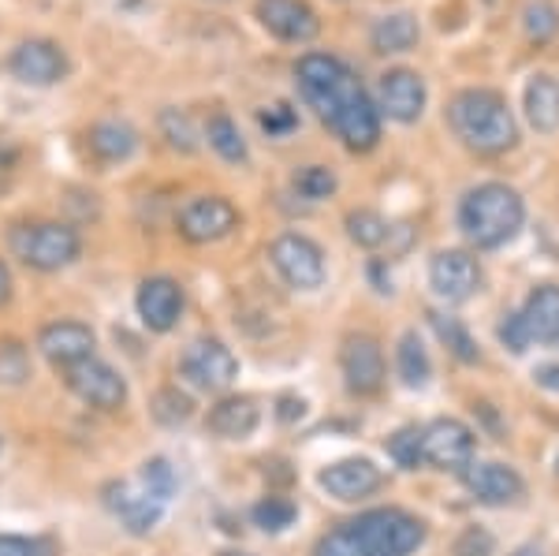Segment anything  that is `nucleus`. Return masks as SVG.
<instances>
[{
    "label": "nucleus",
    "instance_id": "nucleus-24",
    "mask_svg": "<svg viewBox=\"0 0 559 556\" xmlns=\"http://www.w3.org/2000/svg\"><path fill=\"white\" fill-rule=\"evenodd\" d=\"M86 146L102 165H123L139 150V131L128 120H120V116H108V120H97L86 131Z\"/></svg>",
    "mask_w": 559,
    "mask_h": 556
},
{
    "label": "nucleus",
    "instance_id": "nucleus-15",
    "mask_svg": "<svg viewBox=\"0 0 559 556\" xmlns=\"http://www.w3.org/2000/svg\"><path fill=\"white\" fill-rule=\"evenodd\" d=\"M134 310L150 333H173L183 314V288L173 276H146L134 295Z\"/></svg>",
    "mask_w": 559,
    "mask_h": 556
},
{
    "label": "nucleus",
    "instance_id": "nucleus-38",
    "mask_svg": "<svg viewBox=\"0 0 559 556\" xmlns=\"http://www.w3.org/2000/svg\"><path fill=\"white\" fill-rule=\"evenodd\" d=\"M388 456H392L400 468L414 471L421 463V429L418 426H407L400 429L395 437H388Z\"/></svg>",
    "mask_w": 559,
    "mask_h": 556
},
{
    "label": "nucleus",
    "instance_id": "nucleus-22",
    "mask_svg": "<svg viewBox=\"0 0 559 556\" xmlns=\"http://www.w3.org/2000/svg\"><path fill=\"white\" fill-rule=\"evenodd\" d=\"M522 113H526V123L537 134L559 131V79L552 71L530 75L526 90H522Z\"/></svg>",
    "mask_w": 559,
    "mask_h": 556
},
{
    "label": "nucleus",
    "instance_id": "nucleus-20",
    "mask_svg": "<svg viewBox=\"0 0 559 556\" xmlns=\"http://www.w3.org/2000/svg\"><path fill=\"white\" fill-rule=\"evenodd\" d=\"M463 478H466V489L474 493V500H481V505H489V508L515 505L522 493H526L519 471L503 468V463H471Z\"/></svg>",
    "mask_w": 559,
    "mask_h": 556
},
{
    "label": "nucleus",
    "instance_id": "nucleus-47",
    "mask_svg": "<svg viewBox=\"0 0 559 556\" xmlns=\"http://www.w3.org/2000/svg\"><path fill=\"white\" fill-rule=\"evenodd\" d=\"M210 4H228V0H210Z\"/></svg>",
    "mask_w": 559,
    "mask_h": 556
},
{
    "label": "nucleus",
    "instance_id": "nucleus-30",
    "mask_svg": "<svg viewBox=\"0 0 559 556\" xmlns=\"http://www.w3.org/2000/svg\"><path fill=\"white\" fill-rule=\"evenodd\" d=\"M429 326L432 333L440 336V344H448V352H452L459 363H477V344L466 333V326L452 314H440V310H429Z\"/></svg>",
    "mask_w": 559,
    "mask_h": 556
},
{
    "label": "nucleus",
    "instance_id": "nucleus-37",
    "mask_svg": "<svg viewBox=\"0 0 559 556\" xmlns=\"http://www.w3.org/2000/svg\"><path fill=\"white\" fill-rule=\"evenodd\" d=\"M31 378V358H26V347L15 344V340H4L0 344V385H23Z\"/></svg>",
    "mask_w": 559,
    "mask_h": 556
},
{
    "label": "nucleus",
    "instance_id": "nucleus-40",
    "mask_svg": "<svg viewBox=\"0 0 559 556\" xmlns=\"http://www.w3.org/2000/svg\"><path fill=\"white\" fill-rule=\"evenodd\" d=\"M0 556H49V542L23 534H0Z\"/></svg>",
    "mask_w": 559,
    "mask_h": 556
},
{
    "label": "nucleus",
    "instance_id": "nucleus-3",
    "mask_svg": "<svg viewBox=\"0 0 559 556\" xmlns=\"http://www.w3.org/2000/svg\"><path fill=\"white\" fill-rule=\"evenodd\" d=\"M426 542V523L403 508H377L318 537L313 556H411Z\"/></svg>",
    "mask_w": 559,
    "mask_h": 556
},
{
    "label": "nucleus",
    "instance_id": "nucleus-33",
    "mask_svg": "<svg viewBox=\"0 0 559 556\" xmlns=\"http://www.w3.org/2000/svg\"><path fill=\"white\" fill-rule=\"evenodd\" d=\"M250 516H254V523L261 527V531L280 534V531H287V527L295 523L299 508H295V500H287V497H265V500H258Z\"/></svg>",
    "mask_w": 559,
    "mask_h": 556
},
{
    "label": "nucleus",
    "instance_id": "nucleus-14",
    "mask_svg": "<svg viewBox=\"0 0 559 556\" xmlns=\"http://www.w3.org/2000/svg\"><path fill=\"white\" fill-rule=\"evenodd\" d=\"M429 284L437 292V299L444 303H466L471 295L481 288V265L471 250H437L429 262Z\"/></svg>",
    "mask_w": 559,
    "mask_h": 556
},
{
    "label": "nucleus",
    "instance_id": "nucleus-28",
    "mask_svg": "<svg viewBox=\"0 0 559 556\" xmlns=\"http://www.w3.org/2000/svg\"><path fill=\"white\" fill-rule=\"evenodd\" d=\"M522 34L530 45H548L559 38V4L556 0H526L519 12Z\"/></svg>",
    "mask_w": 559,
    "mask_h": 556
},
{
    "label": "nucleus",
    "instance_id": "nucleus-2",
    "mask_svg": "<svg viewBox=\"0 0 559 556\" xmlns=\"http://www.w3.org/2000/svg\"><path fill=\"white\" fill-rule=\"evenodd\" d=\"M448 128L471 154L500 157L519 146V120L508 97L492 86H463L444 109Z\"/></svg>",
    "mask_w": 559,
    "mask_h": 556
},
{
    "label": "nucleus",
    "instance_id": "nucleus-19",
    "mask_svg": "<svg viewBox=\"0 0 559 556\" xmlns=\"http://www.w3.org/2000/svg\"><path fill=\"white\" fill-rule=\"evenodd\" d=\"M94 329L83 326V321H52V326H45L38 333V352L49 358L52 366H71L79 363V358H90L94 355Z\"/></svg>",
    "mask_w": 559,
    "mask_h": 556
},
{
    "label": "nucleus",
    "instance_id": "nucleus-21",
    "mask_svg": "<svg viewBox=\"0 0 559 556\" xmlns=\"http://www.w3.org/2000/svg\"><path fill=\"white\" fill-rule=\"evenodd\" d=\"M421 42V23L414 12H388L377 15L373 26H369V49L377 57H403V52H414Z\"/></svg>",
    "mask_w": 559,
    "mask_h": 556
},
{
    "label": "nucleus",
    "instance_id": "nucleus-44",
    "mask_svg": "<svg viewBox=\"0 0 559 556\" xmlns=\"http://www.w3.org/2000/svg\"><path fill=\"white\" fill-rule=\"evenodd\" d=\"M8 295H12V273H8V265L0 262V303H8Z\"/></svg>",
    "mask_w": 559,
    "mask_h": 556
},
{
    "label": "nucleus",
    "instance_id": "nucleus-43",
    "mask_svg": "<svg viewBox=\"0 0 559 556\" xmlns=\"http://www.w3.org/2000/svg\"><path fill=\"white\" fill-rule=\"evenodd\" d=\"M537 385L540 389H552V392H559V366L556 363H545V366H537Z\"/></svg>",
    "mask_w": 559,
    "mask_h": 556
},
{
    "label": "nucleus",
    "instance_id": "nucleus-27",
    "mask_svg": "<svg viewBox=\"0 0 559 556\" xmlns=\"http://www.w3.org/2000/svg\"><path fill=\"white\" fill-rule=\"evenodd\" d=\"M395 370H400V381L407 385V389H426L432 378L429 352L421 347V340L414 329L400 336V347H395Z\"/></svg>",
    "mask_w": 559,
    "mask_h": 556
},
{
    "label": "nucleus",
    "instance_id": "nucleus-41",
    "mask_svg": "<svg viewBox=\"0 0 559 556\" xmlns=\"http://www.w3.org/2000/svg\"><path fill=\"white\" fill-rule=\"evenodd\" d=\"M500 344L511 347L515 355H522L530 347V333H526V326H522L519 314H508V318L500 321Z\"/></svg>",
    "mask_w": 559,
    "mask_h": 556
},
{
    "label": "nucleus",
    "instance_id": "nucleus-12",
    "mask_svg": "<svg viewBox=\"0 0 559 556\" xmlns=\"http://www.w3.org/2000/svg\"><path fill=\"white\" fill-rule=\"evenodd\" d=\"M183 378L205 392H224L239 378V358L221 344V340H194L179 358Z\"/></svg>",
    "mask_w": 559,
    "mask_h": 556
},
{
    "label": "nucleus",
    "instance_id": "nucleus-17",
    "mask_svg": "<svg viewBox=\"0 0 559 556\" xmlns=\"http://www.w3.org/2000/svg\"><path fill=\"white\" fill-rule=\"evenodd\" d=\"M105 505L131 534H150L165 516V500H157L142 482H112L105 489Z\"/></svg>",
    "mask_w": 559,
    "mask_h": 556
},
{
    "label": "nucleus",
    "instance_id": "nucleus-32",
    "mask_svg": "<svg viewBox=\"0 0 559 556\" xmlns=\"http://www.w3.org/2000/svg\"><path fill=\"white\" fill-rule=\"evenodd\" d=\"M388 232H392V221H384L377 210L347 213V236H350V244H358L362 250H381L388 244Z\"/></svg>",
    "mask_w": 559,
    "mask_h": 556
},
{
    "label": "nucleus",
    "instance_id": "nucleus-9",
    "mask_svg": "<svg viewBox=\"0 0 559 556\" xmlns=\"http://www.w3.org/2000/svg\"><path fill=\"white\" fill-rule=\"evenodd\" d=\"M64 381L79 400L97 411H120L123 403H128V381L97 355L64 366Z\"/></svg>",
    "mask_w": 559,
    "mask_h": 556
},
{
    "label": "nucleus",
    "instance_id": "nucleus-23",
    "mask_svg": "<svg viewBox=\"0 0 559 556\" xmlns=\"http://www.w3.org/2000/svg\"><path fill=\"white\" fill-rule=\"evenodd\" d=\"M530 344H559V284H537L519 310Z\"/></svg>",
    "mask_w": 559,
    "mask_h": 556
},
{
    "label": "nucleus",
    "instance_id": "nucleus-8",
    "mask_svg": "<svg viewBox=\"0 0 559 556\" xmlns=\"http://www.w3.org/2000/svg\"><path fill=\"white\" fill-rule=\"evenodd\" d=\"M373 105H377V113H381V120L388 116L392 123H418L429 105L426 75L414 68H388L384 75L377 79Z\"/></svg>",
    "mask_w": 559,
    "mask_h": 556
},
{
    "label": "nucleus",
    "instance_id": "nucleus-6",
    "mask_svg": "<svg viewBox=\"0 0 559 556\" xmlns=\"http://www.w3.org/2000/svg\"><path fill=\"white\" fill-rule=\"evenodd\" d=\"M8 75L20 86H34V90H49L57 83H64L71 75V60L68 49L52 38H23L12 45L4 60Z\"/></svg>",
    "mask_w": 559,
    "mask_h": 556
},
{
    "label": "nucleus",
    "instance_id": "nucleus-16",
    "mask_svg": "<svg viewBox=\"0 0 559 556\" xmlns=\"http://www.w3.org/2000/svg\"><path fill=\"white\" fill-rule=\"evenodd\" d=\"M340 366H344L347 389L355 397H373L384 385V352L373 336L355 333L344 340V352H340Z\"/></svg>",
    "mask_w": 559,
    "mask_h": 556
},
{
    "label": "nucleus",
    "instance_id": "nucleus-42",
    "mask_svg": "<svg viewBox=\"0 0 559 556\" xmlns=\"http://www.w3.org/2000/svg\"><path fill=\"white\" fill-rule=\"evenodd\" d=\"M302 415H306V400L302 397H292V392H287V397L276 400V418H280V423H295V418H302Z\"/></svg>",
    "mask_w": 559,
    "mask_h": 556
},
{
    "label": "nucleus",
    "instance_id": "nucleus-4",
    "mask_svg": "<svg viewBox=\"0 0 559 556\" xmlns=\"http://www.w3.org/2000/svg\"><path fill=\"white\" fill-rule=\"evenodd\" d=\"M522 224H526V202L515 187L500 184V179L471 187L459 202V232L477 250L511 244L522 232Z\"/></svg>",
    "mask_w": 559,
    "mask_h": 556
},
{
    "label": "nucleus",
    "instance_id": "nucleus-39",
    "mask_svg": "<svg viewBox=\"0 0 559 556\" xmlns=\"http://www.w3.org/2000/svg\"><path fill=\"white\" fill-rule=\"evenodd\" d=\"M492 549H496V537L485 531V527H466V531L455 537L452 556H492Z\"/></svg>",
    "mask_w": 559,
    "mask_h": 556
},
{
    "label": "nucleus",
    "instance_id": "nucleus-7",
    "mask_svg": "<svg viewBox=\"0 0 559 556\" xmlns=\"http://www.w3.org/2000/svg\"><path fill=\"white\" fill-rule=\"evenodd\" d=\"M269 262L295 292H318L324 284V250L302 232H280L269 244Z\"/></svg>",
    "mask_w": 559,
    "mask_h": 556
},
{
    "label": "nucleus",
    "instance_id": "nucleus-5",
    "mask_svg": "<svg viewBox=\"0 0 559 556\" xmlns=\"http://www.w3.org/2000/svg\"><path fill=\"white\" fill-rule=\"evenodd\" d=\"M8 244H12V255L20 258L23 265L38 269V273L68 269L79 255H83V239H79V232L64 221L20 224V228H12Z\"/></svg>",
    "mask_w": 559,
    "mask_h": 556
},
{
    "label": "nucleus",
    "instance_id": "nucleus-31",
    "mask_svg": "<svg viewBox=\"0 0 559 556\" xmlns=\"http://www.w3.org/2000/svg\"><path fill=\"white\" fill-rule=\"evenodd\" d=\"M292 187L306 202H324L340 191V176L329 165H299L292 176Z\"/></svg>",
    "mask_w": 559,
    "mask_h": 556
},
{
    "label": "nucleus",
    "instance_id": "nucleus-10",
    "mask_svg": "<svg viewBox=\"0 0 559 556\" xmlns=\"http://www.w3.org/2000/svg\"><path fill=\"white\" fill-rule=\"evenodd\" d=\"M176 228L187 244H216L239 228V210L224 194H198L179 210Z\"/></svg>",
    "mask_w": 559,
    "mask_h": 556
},
{
    "label": "nucleus",
    "instance_id": "nucleus-34",
    "mask_svg": "<svg viewBox=\"0 0 559 556\" xmlns=\"http://www.w3.org/2000/svg\"><path fill=\"white\" fill-rule=\"evenodd\" d=\"M150 411H153V418H157L160 426H179V423H187V418L194 415V403H191L187 392H179V389H160L157 397H153Z\"/></svg>",
    "mask_w": 559,
    "mask_h": 556
},
{
    "label": "nucleus",
    "instance_id": "nucleus-18",
    "mask_svg": "<svg viewBox=\"0 0 559 556\" xmlns=\"http://www.w3.org/2000/svg\"><path fill=\"white\" fill-rule=\"evenodd\" d=\"M321 489L336 500H366L384 486V474L373 460H340L318 474Z\"/></svg>",
    "mask_w": 559,
    "mask_h": 556
},
{
    "label": "nucleus",
    "instance_id": "nucleus-25",
    "mask_svg": "<svg viewBox=\"0 0 559 556\" xmlns=\"http://www.w3.org/2000/svg\"><path fill=\"white\" fill-rule=\"evenodd\" d=\"M258 423H261V407L254 397H224L210 411V418H205V426H210L216 437H228V441L250 437L258 429Z\"/></svg>",
    "mask_w": 559,
    "mask_h": 556
},
{
    "label": "nucleus",
    "instance_id": "nucleus-48",
    "mask_svg": "<svg viewBox=\"0 0 559 556\" xmlns=\"http://www.w3.org/2000/svg\"><path fill=\"white\" fill-rule=\"evenodd\" d=\"M340 4H344V0H340Z\"/></svg>",
    "mask_w": 559,
    "mask_h": 556
},
{
    "label": "nucleus",
    "instance_id": "nucleus-26",
    "mask_svg": "<svg viewBox=\"0 0 559 556\" xmlns=\"http://www.w3.org/2000/svg\"><path fill=\"white\" fill-rule=\"evenodd\" d=\"M202 139L210 142V150L221 161H228V165H250V146H247V139H242V131H239V123L231 120L224 109H216L210 120H205V131H202Z\"/></svg>",
    "mask_w": 559,
    "mask_h": 556
},
{
    "label": "nucleus",
    "instance_id": "nucleus-29",
    "mask_svg": "<svg viewBox=\"0 0 559 556\" xmlns=\"http://www.w3.org/2000/svg\"><path fill=\"white\" fill-rule=\"evenodd\" d=\"M157 131H160V139L168 142V150H176V154H183V157L198 154V146H202V134H198L194 120L183 109H173V105L160 109Z\"/></svg>",
    "mask_w": 559,
    "mask_h": 556
},
{
    "label": "nucleus",
    "instance_id": "nucleus-1",
    "mask_svg": "<svg viewBox=\"0 0 559 556\" xmlns=\"http://www.w3.org/2000/svg\"><path fill=\"white\" fill-rule=\"evenodd\" d=\"M299 102L336 134L350 154H369L381 142V113L358 71L336 52L310 49L292 68Z\"/></svg>",
    "mask_w": 559,
    "mask_h": 556
},
{
    "label": "nucleus",
    "instance_id": "nucleus-35",
    "mask_svg": "<svg viewBox=\"0 0 559 556\" xmlns=\"http://www.w3.org/2000/svg\"><path fill=\"white\" fill-rule=\"evenodd\" d=\"M139 482H142V486H146L157 500H165V505L173 500V493H176V471H173V463H168L165 456H153V460L142 463Z\"/></svg>",
    "mask_w": 559,
    "mask_h": 556
},
{
    "label": "nucleus",
    "instance_id": "nucleus-11",
    "mask_svg": "<svg viewBox=\"0 0 559 556\" xmlns=\"http://www.w3.org/2000/svg\"><path fill=\"white\" fill-rule=\"evenodd\" d=\"M254 20L284 45H310L321 34V15L306 0H258Z\"/></svg>",
    "mask_w": 559,
    "mask_h": 556
},
{
    "label": "nucleus",
    "instance_id": "nucleus-36",
    "mask_svg": "<svg viewBox=\"0 0 559 556\" xmlns=\"http://www.w3.org/2000/svg\"><path fill=\"white\" fill-rule=\"evenodd\" d=\"M258 123L269 139H284V134H292L299 128V113H295V105H287V102H273V105H261L258 109Z\"/></svg>",
    "mask_w": 559,
    "mask_h": 556
},
{
    "label": "nucleus",
    "instance_id": "nucleus-46",
    "mask_svg": "<svg viewBox=\"0 0 559 556\" xmlns=\"http://www.w3.org/2000/svg\"><path fill=\"white\" fill-rule=\"evenodd\" d=\"M216 556H250V553H236V549H228V553H216Z\"/></svg>",
    "mask_w": 559,
    "mask_h": 556
},
{
    "label": "nucleus",
    "instance_id": "nucleus-13",
    "mask_svg": "<svg viewBox=\"0 0 559 556\" xmlns=\"http://www.w3.org/2000/svg\"><path fill=\"white\" fill-rule=\"evenodd\" d=\"M421 463L437 471H466L474 463V434L459 418H437L421 429Z\"/></svg>",
    "mask_w": 559,
    "mask_h": 556
},
{
    "label": "nucleus",
    "instance_id": "nucleus-45",
    "mask_svg": "<svg viewBox=\"0 0 559 556\" xmlns=\"http://www.w3.org/2000/svg\"><path fill=\"white\" fill-rule=\"evenodd\" d=\"M511 556H545V549H540L537 542H530V545H519V549L511 553Z\"/></svg>",
    "mask_w": 559,
    "mask_h": 556
}]
</instances>
